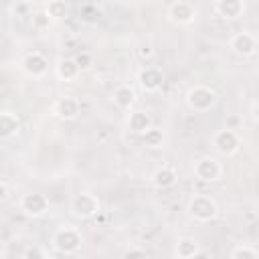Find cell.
Returning <instances> with one entry per match:
<instances>
[{
  "label": "cell",
  "mask_w": 259,
  "mask_h": 259,
  "mask_svg": "<svg viewBox=\"0 0 259 259\" xmlns=\"http://www.w3.org/2000/svg\"><path fill=\"white\" fill-rule=\"evenodd\" d=\"M51 245L57 253L61 255H75L81 247H83V235L77 227L73 225H63L59 227L53 237H51Z\"/></svg>",
  "instance_id": "obj_1"
},
{
  "label": "cell",
  "mask_w": 259,
  "mask_h": 259,
  "mask_svg": "<svg viewBox=\"0 0 259 259\" xmlns=\"http://www.w3.org/2000/svg\"><path fill=\"white\" fill-rule=\"evenodd\" d=\"M186 210L196 223H210L219 217V204L210 194H192L188 198Z\"/></svg>",
  "instance_id": "obj_2"
},
{
  "label": "cell",
  "mask_w": 259,
  "mask_h": 259,
  "mask_svg": "<svg viewBox=\"0 0 259 259\" xmlns=\"http://www.w3.org/2000/svg\"><path fill=\"white\" fill-rule=\"evenodd\" d=\"M184 101H186V105H188L192 111H196V113H206V111H210V109L217 105L219 95H217L214 89H210V87H206V85H192V87L186 91Z\"/></svg>",
  "instance_id": "obj_3"
},
{
  "label": "cell",
  "mask_w": 259,
  "mask_h": 259,
  "mask_svg": "<svg viewBox=\"0 0 259 259\" xmlns=\"http://www.w3.org/2000/svg\"><path fill=\"white\" fill-rule=\"evenodd\" d=\"M71 214L85 221V219H93L99 210H101V202L95 194L91 192H79L71 198Z\"/></svg>",
  "instance_id": "obj_4"
},
{
  "label": "cell",
  "mask_w": 259,
  "mask_h": 259,
  "mask_svg": "<svg viewBox=\"0 0 259 259\" xmlns=\"http://www.w3.org/2000/svg\"><path fill=\"white\" fill-rule=\"evenodd\" d=\"M212 148L219 156H235L241 148V138L231 127H221L212 134Z\"/></svg>",
  "instance_id": "obj_5"
},
{
  "label": "cell",
  "mask_w": 259,
  "mask_h": 259,
  "mask_svg": "<svg viewBox=\"0 0 259 259\" xmlns=\"http://www.w3.org/2000/svg\"><path fill=\"white\" fill-rule=\"evenodd\" d=\"M18 208H20V212H22L24 217H28V219H40V217H45V214L49 212L51 202H49V198H47L45 194H40V192H26V194L20 196Z\"/></svg>",
  "instance_id": "obj_6"
},
{
  "label": "cell",
  "mask_w": 259,
  "mask_h": 259,
  "mask_svg": "<svg viewBox=\"0 0 259 259\" xmlns=\"http://www.w3.org/2000/svg\"><path fill=\"white\" fill-rule=\"evenodd\" d=\"M192 172H194V178L200 182H219L223 178V166L214 156H202L194 160Z\"/></svg>",
  "instance_id": "obj_7"
},
{
  "label": "cell",
  "mask_w": 259,
  "mask_h": 259,
  "mask_svg": "<svg viewBox=\"0 0 259 259\" xmlns=\"http://www.w3.org/2000/svg\"><path fill=\"white\" fill-rule=\"evenodd\" d=\"M229 49L241 57V59H249L257 53V36L249 30H241V32H235L231 38H229Z\"/></svg>",
  "instance_id": "obj_8"
},
{
  "label": "cell",
  "mask_w": 259,
  "mask_h": 259,
  "mask_svg": "<svg viewBox=\"0 0 259 259\" xmlns=\"http://www.w3.org/2000/svg\"><path fill=\"white\" fill-rule=\"evenodd\" d=\"M136 81H138V85H140L142 91H146V93H156V91H160L162 85H164V71H162L160 67L146 65V67H142V69L138 71Z\"/></svg>",
  "instance_id": "obj_9"
},
{
  "label": "cell",
  "mask_w": 259,
  "mask_h": 259,
  "mask_svg": "<svg viewBox=\"0 0 259 259\" xmlns=\"http://www.w3.org/2000/svg\"><path fill=\"white\" fill-rule=\"evenodd\" d=\"M20 71L32 79H40L47 75L49 71V61L42 53L38 51H32V53H26L22 59H20Z\"/></svg>",
  "instance_id": "obj_10"
},
{
  "label": "cell",
  "mask_w": 259,
  "mask_h": 259,
  "mask_svg": "<svg viewBox=\"0 0 259 259\" xmlns=\"http://www.w3.org/2000/svg\"><path fill=\"white\" fill-rule=\"evenodd\" d=\"M196 8H194V4H190V2H186V0H176V2H172L170 4V8H168V20L172 22V24H178V26H188V24H192L194 20H196Z\"/></svg>",
  "instance_id": "obj_11"
},
{
  "label": "cell",
  "mask_w": 259,
  "mask_h": 259,
  "mask_svg": "<svg viewBox=\"0 0 259 259\" xmlns=\"http://www.w3.org/2000/svg\"><path fill=\"white\" fill-rule=\"evenodd\" d=\"M79 113H81V103L73 95H61L53 103V115L59 117V119H63V121H71Z\"/></svg>",
  "instance_id": "obj_12"
},
{
  "label": "cell",
  "mask_w": 259,
  "mask_h": 259,
  "mask_svg": "<svg viewBox=\"0 0 259 259\" xmlns=\"http://www.w3.org/2000/svg\"><path fill=\"white\" fill-rule=\"evenodd\" d=\"M214 12L225 20H237L245 12V0H217Z\"/></svg>",
  "instance_id": "obj_13"
},
{
  "label": "cell",
  "mask_w": 259,
  "mask_h": 259,
  "mask_svg": "<svg viewBox=\"0 0 259 259\" xmlns=\"http://www.w3.org/2000/svg\"><path fill=\"white\" fill-rule=\"evenodd\" d=\"M111 101L117 109L121 111H130L134 105H136V89L132 85H117L111 93Z\"/></svg>",
  "instance_id": "obj_14"
},
{
  "label": "cell",
  "mask_w": 259,
  "mask_h": 259,
  "mask_svg": "<svg viewBox=\"0 0 259 259\" xmlns=\"http://www.w3.org/2000/svg\"><path fill=\"white\" fill-rule=\"evenodd\" d=\"M125 125H127V130H130L132 134L142 136V134H144L150 125H154V123H152V117H150L148 111H144V109H130V113H127V117H125Z\"/></svg>",
  "instance_id": "obj_15"
},
{
  "label": "cell",
  "mask_w": 259,
  "mask_h": 259,
  "mask_svg": "<svg viewBox=\"0 0 259 259\" xmlns=\"http://www.w3.org/2000/svg\"><path fill=\"white\" fill-rule=\"evenodd\" d=\"M18 132H20V117L10 109H2L0 111V140H10Z\"/></svg>",
  "instance_id": "obj_16"
},
{
  "label": "cell",
  "mask_w": 259,
  "mask_h": 259,
  "mask_svg": "<svg viewBox=\"0 0 259 259\" xmlns=\"http://www.w3.org/2000/svg\"><path fill=\"white\" fill-rule=\"evenodd\" d=\"M150 182L156 186V188H170V186H174L176 182H178V172L172 168V166H160V168H156L154 172H152V176H150Z\"/></svg>",
  "instance_id": "obj_17"
},
{
  "label": "cell",
  "mask_w": 259,
  "mask_h": 259,
  "mask_svg": "<svg viewBox=\"0 0 259 259\" xmlns=\"http://www.w3.org/2000/svg\"><path fill=\"white\" fill-rule=\"evenodd\" d=\"M79 67H77V63L73 61V57L69 59V57H65V59H59L57 61V65H55V75H57V79L59 81H65V83H69V81H75L77 77H79Z\"/></svg>",
  "instance_id": "obj_18"
},
{
  "label": "cell",
  "mask_w": 259,
  "mask_h": 259,
  "mask_svg": "<svg viewBox=\"0 0 259 259\" xmlns=\"http://www.w3.org/2000/svg\"><path fill=\"white\" fill-rule=\"evenodd\" d=\"M198 253H200L198 241L192 239V237H182V239H178L176 245H174V257L190 259V257H196Z\"/></svg>",
  "instance_id": "obj_19"
},
{
  "label": "cell",
  "mask_w": 259,
  "mask_h": 259,
  "mask_svg": "<svg viewBox=\"0 0 259 259\" xmlns=\"http://www.w3.org/2000/svg\"><path fill=\"white\" fill-rule=\"evenodd\" d=\"M142 142H144V146H146V148H152V150L162 148V146H164V142H166L164 130H162V127H156V125H150V127L142 134Z\"/></svg>",
  "instance_id": "obj_20"
},
{
  "label": "cell",
  "mask_w": 259,
  "mask_h": 259,
  "mask_svg": "<svg viewBox=\"0 0 259 259\" xmlns=\"http://www.w3.org/2000/svg\"><path fill=\"white\" fill-rule=\"evenodd\" d=\"M45 12L49 14L51 20H61L67 16V2L65 0H49Z\"/></svg>",
  "instance_id": "obj_21"
},
{
  "label": "cell",
  "mask_w": 259,
  "mask_h": 259,
  "mask_svg": "<svg viewBox=\"0 0 259 259\" xmlns=\"http://www.w3.org/2000/svg\"><path fill=\"white\" fill-rule=\"evenodd\" d=\"M229 255H231V259H257L259 251L247 243H239L237 247H233V251Z\"/></svg>",
  "instance_id": "obj_22"
},
{
  "label": "cell",
  "mask_w": 259,
  "mask_h": 259,
  "mask_svg": "<svg viewBox=\"0 0 259 259\" xmlns=\"http://www.w3.org/2000/svg\"><path fill=\"white\" fill-rule=\"evenodd\" d=\"M51 22H53V20L49 18V14H47L45 10H38V12L32 14V28H36V30H45V28H49Z\"/></svg>",
  "instance_id": "obj_23"
},
{
  "label": "cell",
  "mask_w": 259,
  "mask_h": 259,
  "mask_svg": "<svg viewBox=\"0 0 259 259\" xmlns=\"http://www.w3.org/2000/svg\"><path fill=\"white\" fill-rule=\"evenodd\" d=\"M73 61L77 63L79 71H85V69H89V67L93 65V55L87 53V51H81V53H77V55L73 57Z\"/></svg>",
  "instance_id": "obj_24"
},
{
  "label": "cell",
  "mask_w": 259,
  "mask_h": 259,
  "mask_svg": "<svg viewBox=\"0 0 259 259\" xmlns=\"http://www.w3.org/2000/svg\"><path fill=\"white\" fill-rule=\"evenodd\" d=\"M148 253H146V249H142V247H127L125 251H123V257H146Z\"/></svg>",
  "instance_id": "obj_25"
},
{
  "label": "cell",
  "mask_w": 259,
  "mask_h": 259,
  "mask_svg": "<svg viewBox=\"0 0 259 259\" xmlns=\"http://www.w3.org/2000/svg\"><path fill=\"white\" fill-rule=\"evenodd\" d=\"M138 53H140V57H142V59H150V57L154 55V51H152V47H150V45H142Z\"/></svg>",
  "instance_id": "obj_26"
},
{
  "label": "cell",
  "mask_w": 259,
  "mask_h": 259,
  "mask_svg": "<svg viewBox=\"0 0 259 259\" xmlns=\"http://www.w3.org/2000/svg\"><path fill=\"white\" fill-rule=\"evenodd\" d=\"M24 257H47V251H42V249H28V251H24Z\"/></svg>",
  "instance_id": "obj_27"
},
{
  "label": "cell",
  "mask_w": 259,
  "mask_h": 259,
  "mask_svg": "<svg viewBox=\"0 0 259 259\" xmlns=\"http://www.w3.org/2000/svg\"><path fill=\"white\" fill-rule=\"evenodd\" d=\"M6 198H8V186H6V182L0 180V204L6 202Z\"/></svg>",
  "instance_id": "obj_28"
},
{
  "label": "cell",
  "mask_w": 259,
  "mask_h": 259,
  "mask_svg": "<svg viewBox=\"0 0 259 259\" xmlns=\"http://www.w3.org/2000/svg\"><path fill=\"white\" fill-rule=\"evenodd\" d=\"M2 257H6V243L0 239V259H2Z\"/></svg>",
  "instance_id": "obj_29"
},
{
  "label": "cell",
  "mask_w": 259,
  "mask_h": 259,
  "mask_svg": "<svg viewBox=\"0 0 259 259\" xmlns=\"http://www.w3.org/2000/svg\"><path fill=\"white\" fill-rule=\"evenodd\" d=\"M0 4H2V0H0Z\"/></svg>",
  "instance_id": "obj_30"
}]
</instances>
